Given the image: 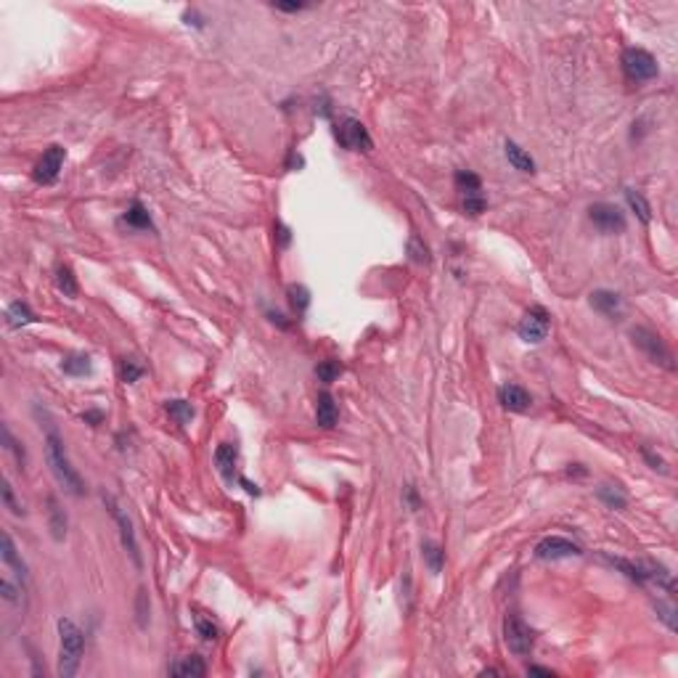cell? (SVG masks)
Segmentation results:
<instances>
[{"label": "cell", "mask_w": 678, "mask_h": 678, "mask_svg": "<svg viewBox=\"0 0 678 678\" xmlns=\"http://www.w3.org/2000/svg\"><path fill=\"white\" fill-rule=\"evenodd\" d=\"M46 456H48V464H51V472L56 477V483L61 485L66 493H72V495H85L83 477H80V472H77L75 466H72V461H69L61 435L51 427H48L46 432Z\"/></svg>", "instance_id": "obj_1"}, {"label": "cell", "mask_w": 678, "mask_h": 678, "mask_svg": "<svg viewBox=\"0 0 678 678\" xmlns=\"http://www.w3.org/2000/svg\"><path fill=\"white\" fill-rule=\"evenodd\" d=\"M58 628V676L72 678L80 670L85 654V636L80 631V625L69 617H61L56 622Z\"/></svg>", "instance_id": "obj_2"}, {"label": "cell", "mask_w": 678, "mask_h": 678, "mask_svg": "<svg viewBox=\"0 0 678 678\" xmlns=\"http://www.w3.org/2000/svg\"><path fill=\"white\" fill-rule=\"evenodd\" d=\"M631 339L652 363H657V366H662V369H668V371L676 369L673 350H670L668 344H665V339H662L659 334H654L652 329H647V326H633Z\"/></svg>", "instance_id": "obj_3"}, {"label": "cell", "mask_w": 678, "mask_h": 678, "mask_svg": "<svg viewBox=\"0 0 678 678\" xmlns=\"http://www.w3.org/2000/svg\"><path fill=\"white\" fill-rule=\"evenodd\" d=\"M622 75L628 77L631 83H649L659 75L657 58L652 56L649 51L644 48H625L620 56Z\"/></svg>", "instance_id": "obj_4"}, {"label": "cell", "mask_w": 678, "mask_h": 678, "mask_svg": "<svg viewBox=\"0 0 678 678\" xmlns=\"http://www.w3.org/2000/svg\"><path fill=\"white\" fill-rule=\"evenodd\" d=\"M503 641L514 657H530L533 649H535V631L530 628L528 622L522 620L517 612H511L506 620H503Z\"/></svg>", "instance_id": "obj_5"}, {"label": "cell", "mask_w": 678, "mask_h": 678, "mask_svg": "<svg viewBox=\"0 0 678 678\" xmlns=\"http://www.w3.org/2000/svg\"><path fill=\"white\" fill-rule=\"evenodd\" d=\"M453 183H456V191L461 194V210H464L466 215H472V217L483 215L485 207H488V199L483 196V180H480V175H474L472 170H458Z\"/></svg>", "instance_id": "obj_6"}, {"label": "cell", "mask_w": 678, "mask_h": 678, "mask_svg": "<svg viewBox=\"0 0 678 678\" xmlns=\"http://www.w3.org/2000/svg\"><path fill=\"white\" fill-rule=\"evenodd\" d=\"M101 501H103V506L109 509V514H112L114 525L120 528V540H122V546H125V551L130 554L133 565L140 570L143 559H140V548H138V540H135V530H133L130 517L122 511V506L117 503V498H114V495H109V493H101Z\"/></svg>", "instance_id": "obj_7"}, {"label": "cell", "mask_w": 678, "mask_h": 678, "mask_svg": "<svg viewBox=\"0 0 678 678\" xmlns=\"http://www.w3.org/2000/svg\"><path fill=\"white\" fill-rule=\"evenodd\" d=\"M548 329H551V316H548V310L540 305H533L528 313L520 318V324H517V334H520L522 342L538 344L548 337Z\"/></svg>", "instance_id": "obj_8"}, {"label": "cell", "mask_w": 678, "mask_h": 678, "mask_svg": "<svg viewBox=\"0 0 678 678\" xmlns=\"http://www.w3.org/2000/svg\"><path fill=\"white\" fill-rule=\"evenodd\" d=\"M591 223L602 233H622L625 231V212L612 202H596L588 207Z\"/></svg>", "instance_id": "obj_9"}, {"label": "cell", "mask_w": 678, "mask_h": 678, "mask_svg": "<svg viewBox=\"0 0 678 678\" xmlns=\"http://www.w3.org/2000/svg\"><path fill=\"white\" fill-rule=\"evenodd\" d=\"M64 159H66L64 146H58V143L48 146L46 154L38 159V165H35V170H32L35 183H40V186H51V183H56L58 173H61V168H64Z\"/></svg>", "instance_id": "obj_10"}, {"label": "cell", "mask_w": 678, "mask_h": 678, "mask_svg": "<svg viewBox=\"0 0 678 678\" xmlns=\"http://www.w3.org/2000/svg\"><path fill=\"white\" fill-rule=\"evenodd\" d=\"M337 140L342 143L347 151H371L374 140L366 130V125L358 120H342L337 125Z\"/></svg>", "instance_id": "obj_11"}, {"label": "cell", "mask_w": 678, "mask_h": 678, "mask_svg": "<svg viewBox=\"0 0 678 678\" xmlns=\"http://www.w3.org/2000/svg\"><path fill=\"white\" fill-rule=\"evenodd\" d=\"M583 551L577 543H572L565 535H548L535 546V557L546 559V562H557V559H570V557H580Z\"/></svg>", "instance_id": "obj_12"}, {"label": "cell", "mask_w": 678, "mask_h": 678, "mask_svg": "<svg viewBox=\"0 0 678 678\" xmlns=\"http://www.w3.org/2000/svg\"><path fill=\"white\" fill-rule=\"evenodd\" d=\"M498 403L506 411H511V414H528L530 406H533V398H530V392L522 384L506 381V384L498 387Z\"/></svg>", "instance_id": "obj_13"}, {"label": "cell", "mask_w": 678, "mask_h": 678, "mask_svg": "<svg viewBox=\"0 0 678 678\" xmlns=\"http://www.w3.org/2000/svg\"><path fill=\"white\" fill-rule=\"evenodd\" d=\"M588 302H591V307H594L596 313H602V316L607 318H617L622 313L620 294H617V292H610V289H596V292H591Z\"/></svg>", "instance_id": "obj_14"}, {"label": "cell", "mask_w": 678, "mask_h": 678, "mask_svg": "<svg viewBox=\"0 0 678 678\" xmlns=\"http://www.w3.org/2000/svg\"><path fill=\"white\" fill-rule=\"evenodd\" d=\"M236 461H239V451L231 443H220L217 451H215V464H217V472L223 474V480L228 485H233L236 480Z\"/></svg>", "instance_id": "obj_15"}, {"label": "cell", "mask_w": 678, "mask_h": 678, "mask_svg": "<svg viewBox=\"0 0 678 678\" xmlns=\"http://www.w3.org/2000/svg\"><path fill=\"white\" fill-rule=\"evenodd\" d=\"M3 562H6V567L9 570H14V575L19 577L21 583H27V577H29V572H27V565H24V559L19 557V551H16V546H14V540H11V535L9 533H3Z\"/></svg>", "instance_id": "obj_16"}, {"label": "cell", "mask_w": 678, "mask_h": 678, "mask_svg": "<svg viewBox=\"0 0 678 678\" xmlns=\"http://www.w3.org/2000/svg\"><path fill=\"white\" fill-rule=\"evenodd\" d=\"M337 418H339V409H337L334 398L329 392H321L316 403V424L324 429H332L337 424Z\"/></svg>", "instance_id": "obj_17"}, {"label": "cell", "mask_w": 678, "mask_h": 678, "mask_svg": "<svg viewBox=\"0 0 678 678\" xmlns=\"http://www.w3.org/2000/svg\"><path fill=\"white\" fill-rule=\"evenodd\" d=\"M122 223L128 228H135V231H154V220H151L149 210L140 205V202H133L128 207V212L122 215Z\"/></svg>", "instance_id": "obj_18"}, {"label": "cell", "mask_w": 678, "mask_h": 678, "mask_svg": "<svg viewBox=\"0 0 678 678\" xmlns=\"http://www.w3.org/2000/svg\"><path fill=\"white\" fill-rule=\"evenodd\" d=\"M503 154H506V159H509V165L514 170H520V173H535V162H533V157H530L528 151L522 149V146H517L514 140H506L503 143Z\"/></svg>", "instance_id": "obj_19"}, {"label": "cell", "mask_w": 678, "mask_h": 678, "mask_svg": "<svg viewBox=\"0 0 678 678\" xmlns=\"http://www.w3.org/2000/svg\"><path fill=\"white\" fill-rule=\"evenodd\" d=\"M48 528H51V535H53V540H64V535H66V514H64V509L58 506L56 495H48Z\"/></svg>", "instance_id": "obj_20"}, {"label": "cell", "mask_w": 678, "mask_h": 678, "mask_svg": "<svg viewBox=\"0 0 678 678\" xmlns=\"http://www.w3.org/2000/svg\"><path fill=\"white\" fill-rule=\"evenodd\" d=\"M170 676H191V678H202L207 676V665L202 657H196V654H191V657H183L178 659V662H173L170 665Z\"/></svg>", "instance_id": "obj_21"}, {"label": "cell", "mask_w": 678, "mask_h": 678, "mask_svg": "<svg viewBox=\"0 0 678 678\" xmlns=\"http://www.w3.org/2000/svg\"><path fill=\"white\" fill-rule=\"evenodd\" d=\"M32 321H38V316H35L32 307H29L27 302H21V299L11 302L9 310H6V324H9L11 329H21V326L32 324Z\"/></svg>", "instance_id": "obj_22"}, {"label": "cell", "mask_w": 678, "mask_h": 678, "mask_svg": "<svg viewBox=\"0 0 678 678\" xmlns=\"http://www.w3.org/2000/svg\"><path fill=\"white\" fill-rule=\"evenodd\" d=\"M596 495H599V501L607 506V509H615V511H622L625 506H628V495H625V490H622L620 485H602L599 490H596Z\"/></svg>", "instance_id": "obj_23"}, {"label": "cell", "mask_w": 678, "mask_h": 678, "mask_svg": "<svg viewBox=\"0 0 678 678\" xmlns=\"http://www.w3.org/2000/svg\"><path fill=\"white\" fill-rule=\"evenodd\" d=\"M61 371H64L66 376H88V374L93 371V363H91V355H85V353H72V355H66L64 361H61Z\"/></svg>", "instance_id": "obj_24"}, {"label": "cell", "mask_w": 678, "mask_h": 678, "mask_svg": "<svg viewBox=\"0 0 678 678\" xmlns=\"http://www.w3.org/2000/svg\"><path fill=\"white\" fill-rule=\"evenodd\" d=\"M421 557H424L429 570H432L435 575H440L443 562H446V551H443V546L435 543V540H424V543H421Z\"/></svg>", "instance_id": "obj_25"}, {"label": "cell", "mask_w": 678, "mask_h": 678, "mask_svg": "<svg viewBox=\"0 0 678 678\" xmlns=\"http://www.w3.org/2000/svg\"><path fill=\"white\" fill-rule=\"evenodd\" d=\"M56 287L58 292H64V297H77L80 287H77V279L69 265H58L56 268Z\"/></svg>", "instance_id": "obj_26"}, {"label": "cell", "mask_w": 678, "mask_h": 678, "mask_svg": "<svg viewBox=\"0 0 678 678\" xmlns=\"http://www.w3.org/2000/svg\"><path fill=\"white\" fill-rule=\"evenodd\" d=\"M287 294H289V305L297 313V318L305 316L307 305H310V292H307L302 284H292V287L287 289Z\"/></svg>", "instance_id": "obj_27"}, {"label": "cell", "mask_w": 678, "mask_h": 678, "mask_svg": "<svg viewBox=\"0 0 678 678\" xmlns=\"http://www.w3.org/2000/svg\"><path fill=\"white\" fill-rule=\"evenodd\" d=\"M625 199H628V205H631L633 212L639 215L641 223H649V220H652V210H649V202L644 199V194H641V191H636V188H628V191H625Z\"/></svg>", "instance_id": "obj_28"}, {"label": "cell", "mask_w": 678, "mask_h": 678, "mask_svg": "<svg viewBox=\"0 0 678 678\" xmlns=\"http://www.w3.org/2000/svg\"><path fill=\"white\" fill-rule=\"evenodd\" d=\"M168 414L173 418H175L178 424H188L191 418H194V406L188 403V400H168Z\"/></svg>", "instance_id": "obj_29"}, {"label": "cell", "mask_w": 678, "mask_h": 678, "mask_svg": "<svg viewBox=\"0 0 678 678\" xmlns=\"http://www.w3.org/2000/svg\"><path fill=\"white\" fill-rule=\"evenodd\" d=\"M143 374H146V369H143V366H140L135 358H122V361H120V379L125 381V384L138 381Z\"/></svg>", "instance_id": "obj_30"}, {"label": "cell", "mask_w": 678, "mask_h": 678, "mask_svg": "<svg viewBox=\"0 0 678 678\" xmlns=\"http://www.w3.org/2000/svg\"><path fill=\"white\" fill-rule=\"evenodd\" d=\"M339 374H342V363L339 361H321L316 366V376H318V381H324V384L337 381Z\"/></svg>", "instance_id": "obj_31"}, {"label": "cell", "mask_w": 678, "mask_h": 678, "mask_svg": "<svg viewBox=\"0 0 678 678\" xmlns=\"http://www.w3.org/2000/svg\"><path fill=\"white\" fill-rule=\"evenodd\" d=\"M3 443H6V451H9V453H14V458H16L19 469H24V464H27V456H24V448L16 443V437L11 435L9 424H3Z\"/></svg>", "instance_id": "obj_32"}, {"label": "cell", "mask_w": 678, "mask_h": 678, "mask_svg": "<svg viewBox=\"0 0 678 678\" xmlns=\"http://www.w3.org/2000/svg\"><path fill=\"white\" fill-rule=\"evenodd\" d=\"M194 625H196V633H199L205 641H215L217 636H220L217 625H215L212 617H207V615H194Z\"/></svg>", "instance_id": "obj_33"}, {"label": "cell", "mask_w": 678, "mask_h": 678, "mask_svg": "<svg viewBox=\"0 0 678 678\" xmlns=\"http://www.w3.org/2000/svg\"><path fill=\"white\" fill-rule=\"evenodd\" d=\"M409 255L414 262H429V250L427 244L421 242L418 236H411L409 239Z\"/></svg>", "instance_id": "obj_34"}, {"label": "cell", "mask_w": 678, "mask_h": 678, "mask_svg": "<svg viewBox=\"0 0 678 678\" xmlns=\"http://www.w3.org/2000/svg\"><path fill=\"white\" fill-rule=\"evenodd\" d=\"M676 610H673V604H665V602H657V617L659 620H665V625H668L670 631H676Z\"/></svg>", "instance_id": "obj_35"}, {"label": "cell", "mask_w": 678, "mask_h": 678, "mask_svg": "<svg viewBox=\"0 0 678 678\" xmlns=\"http://www.w3.org/2000/svg\"><path fill=\"white\" fill-rule=\"evenodd\" d=\"M3 503H6V506L14 511V514H24L21 503H16V498H14V488H11L9 480H6V485H3Z\"/></svg>", "instance_id": "obj_36"}, {"label": "cell", "mask_w": 678, "mask_h": 678, "mask_svg": "<svg viewBox=\"0 0 678 678\" xmlns=\"http://www.w3.org/2000/svg\"><path fill=\"white\" fill-rule=\"evenodd\" d=\"M641 456H644V458H647V464H649L652 469H659V472H665V461H662V458H659V456H654V453H652L649 448H641Z\"/></svg>", "instance_id": "obj_37"}, {"label": "cell", "mask_w": 678, "mask_h": 678, "mask_svg": "<svg viewBox=\"0 0 678 678\" xmlns=\"http://www.w3.org/2000/svg\"><path fill=\"white\" fill-rule=\"evenodd\" d=\"M406 501H409V506L414 511L421 509V501H418V493H416V488H414V485H409V488H406Z\"/></svg>", "instance_id": "obj_38"}, {"label": "cell", "mask_w": 678, "mask_h": 678, "mask_svg": "<svg viewBox=\"0 0 678 678\" xmlns=\"http://www.w3.org/2000/svg\"><path fill=\"white\" fill-rule=\"evenodd\" d=\"M276 9L279 11H289V14H294V11H302V9H307L305 3H273Z\"/></svg>", "instance_id": "obj_39"}, {"label": "cell", "mask_w": 678, "mask_h": 678, "mask_svg": "<svg viewBox=\"0 0 678 678\" xmlns=\"http://www.w3.org/2000/svg\"><path fill=\"white\" fill-rule=\"evenodd\" d=\"M528 673H530V676H546V678H554V670H551V668H540V665H530Z\"/></svg>", "instance_id": "obj_40"}, {"label": "cell", "mask_w": 678, "mask_h": 678, "mask_svg": "<svg viewBox=\"0 0 678 678\" xmlns=\"http://www.w3.org/2000/svg\"><path fill=\"white\" fill-rule=\"evenodd\" d=\"M268 318L273 321V324H279L281 329H289V324L284 321V316H281V313H276V310H268Z\"/></svg>", "instance_id": "obj_41"}, {"label": "cell", "mask_w": 678, "mask_h": 678, "mask_svg": "<svg viewBox=\"0 0 678 678\" xmlns=\"http://www.w3.org/2000/svg\"><path fill=\"white\" fill-rule=\"evenodd\" d=\"M83 418H85V421H93V427H96V424H98V421L103 418V414H101V411H88V414H83Z\"/></svg>", "instance_id": "obj_42"}, {"label": "cell", "mask_w": 678, "mask_h": 678, "mask_svg": "<svg viewBox=\"0 0 678 678\" xmlns=\"http://www.w3.org/2000/svg\"><path fill=\"white\" fill-rule=\"evenodd\" d=\"M276 228H279V236H281V247H287L289 239H292V236H289V228H284V225H276Z\"/></svg>", "instance_id": "obj_43"}]
</instances>
